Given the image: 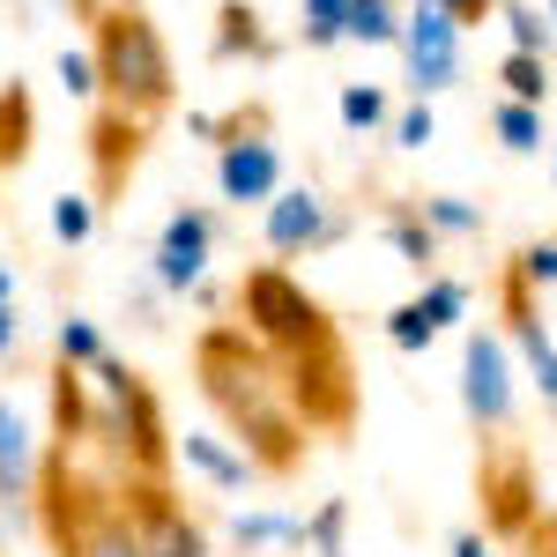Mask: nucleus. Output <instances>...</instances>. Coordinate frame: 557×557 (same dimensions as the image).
Returning a JSON list of instances; mask_svg holds the SVG:
<instances>
[{
  "instance_id": "1",
  "label": "nucleus",
  "mask_w": 557,
  "mask_h": 557,
  "mask_svg": "<svg viewBox=\"0 0 557 557\" xmlns=\"http://www.w3.org/2000/svg\"><path fill=\"white\" fill-rule=\"evenodd\" d=\"M194 380H201V401L223 417V431L238 438V454H253L260 475H290L305 461L312 424L298 417V394L253 327H231V320L201 327L194 335Z\"/></svg>"
},
{
  "instance_id": "2",
  "label": "nucleus",
  "mask_w": 557,
  "mask_h": 557,
  "mask_svg": "<svg viewBox=\"0 0 557 557\" xmlns=\"http://www.w3.org/2000/svg\"><path fill=\"white\" fill-rule=\"evenodd\" d=\"M238 312H246V327H253L260 343L275 349V364H283V380L298 394V417L312 431H343L357 417V380H349V349L335 335V320H327V305L305 290L290 268H253L246 283H238Z\"/></svg>"
},
{
  "instance_id": "3",
  "label": "nucleus",
  "mask_w": 557,
  "mask_h": 557,
  "mask_svg": "<svg viewBox=\"0 0 557 557\" xmlns=\"http://www.w3.org/2000/svg\"><path fill=\"white\" fill-rule=\"evenodd\" d=\"M89 15V52H97V75H104V104L127 112L134 127H157L178 97L172 75V45L149 23L141 0H75Z\"/></svg>"
},
{
  "instance_id": "4",
  "label": "nucleus",
  "mask_w": 557,
  "mask_h": 557,
  "mask_svg": "<svg viewBox=\"0 0 557 557\" xmlns=\"http://www.w3.org/2000/svg\"><path fill=\"white\" fill-rule=\"evenodd\" d=\"M89 380H97V394H104L97 438H112V454L127 461V475H164L172 469V431H164V409H157L149 380H141L134 364H120V357H104Z\"/></svg>"
},
{
  "instance_id": "5",
  "label": "nucleus",
  "mask_w": 557,
  "mask_h": 557,
  "mask_svg": "<svg viewBox=\"0 0 557 557\" xmlns=\"http://www.w3.org/2000/svg\"><path fill=\"white\" fill-rule=\"evenodd\" d=\"M215 194L238 209H268L283 194V149L268 141V112H231L215 120Z\"/></svg>"
},
{
  "instance_id": "6",
  "label": "nucleus",
  "mask_w": 557,
  "mask_h": 557,
  "mask_svg": "<svg viewBox=\"0 0 557 557\" xmlns=\"http://www.w3.org/2000/svg\"><path fill=\"white\" fill-rule=\"evenodd\" d=\"M260 238H268V253L275 260H305V253H327V246H343L349 238V215L327 201V194H312V186H283L268 215H260Z\"/></svg>"
},
{
  "instance_id": "7",
  "label": "nucleus",
  "mask_w": 557,
  "mask_h": 557,
  "mask_svg": "<svg viewBox=\"0 0 557 557\" xmlns=\"http://www.w3.org/2000/svg\"><path fill=\"white\" fill-rule=\"evenodd\" d=\"M461 409L475 431L513 424V349L498 327H469V343H461Z\"/></svg>"
},
{
  "instance_id": "8",
  "label": "nucleus",
  "mask_w": 557,
  "mask_h": 557,
  "mask_svg": "<svg viewBox=\"0 0 557 557\" xmlns=\"http://www.w3.org/2000/svg\"><path fill=\"white\" fill-rule=\"evenodd\" d=\"M120 491H127V513L149 557H209V528L178 506V491L164 475H120Z\"/></svg>"
},
{
  "instance_id": "9",
  "label": "nucleus",
  "mask_w": 557,
  "mask_h": 557,
  "mask_svg": "<svg viewBox=\"0 0 557 557\" xmlns=\"http://www.w3.org/2000/svg\"><path fill=\"white\" fill-rule=\"evenodd\" d=\"M401 67H409V89H417V97H438V89L461 83V23H454L446 0H417V8H409Z\"/></svg>"
},
{
  "instance_id": "10",
  "label": "nucleus",
  "mask_w": 557,
  "mask_h": 557,
  "mask_svg": "<svg viewBox=\"0 0 557 557\" xmlns=\"http://www.w3.org/2000/svg\"><path fill=\"white\" fill-rule=\"evenodd\" d=\"M498 298H506V335H513L528 380L543 386V401H557V343H550V327H543V305H535V283L520 275V260H506Z\"/></svg>"
},
{
  "instance_id": "11",
  "label": "nucleus",
  "mask_w": 557,
  "mask_h": 557,
  "mask_svg": "<svg viewBox=\"0 0 557 557\" xmlns=\"http://www.w3.org/2000/svg\"><path fill=\"white\" fill-rule=\"evenodd\" d=\"M215 246V209H172L164 215V238H157V283L164 290H194Z\"/></svg>"
},
{
  "instance_id": "12",
  "label": "nucleus",
  "mask_w": 557,
  "mask_h": 557,
  "mask_svg": "<svg viewBox=\"0 0 557 557\" xmlns=\"http://www.w3.org/2000/svg\"><path fill=\"white\" fill-rule=\"evenodd\" d=\"M38 483H45V461L30 446V424L0 394V506H38Z\"/></svg>"
},
{
  "instance_id": "13",
  "label": "nucleus",
  "mask_w": 557,
  "mask_h": 557,
  "mask_svg": "<svg viewBox=\"0 0 557 557\" xmlns=\"http://www.w3.org/2000/svg\"><path fill=\"white\" fill-rule=\"evenodd\" d=\"M141 134L149 127H134L127 112H97V127H89V157H97V201H112V194H127V178H134V157H141Z\"/></svg>"
},
{
  "instance_id": "14",
  "label": "nucleus",
  "mask_w": 557,
  "mask_h": 557,
  "mask_svg": "<svg viewBox=\"0 0 557 557\" xmlns=\"http://www.w3.org/2000/svg\"><path fill=\"white\" fill-rule=\"evenodd\" d=\"M483 498H491V528H498V535H528V528H535V506H528V498H535V483H528V461H520V454H498V461H483Z\"/></svg>"
},
{
  "instance_id": "15",
  "label": "nucleus",
  "mask_w": 557,
  "mask_h": 557,
  "mask_svg": "<svg viewBox=\"0 0 557 557\" xmlns=\"http://www.w3.org/2000/svg\"><path fill=\"white\" fill-rule=\"evenodd\" d=\"M178 461L201 475V483H215V491H246V483L260 475L253 454H231L215 431H186V438H178Z\"/></svg>"
},
{
  "instance_id": "16",
  "label": "nucleus",
  "mask_w": 557,
  "mask_h": 557,
  "mask_svg": "<svg viewBox=\"0 0 557 557\" xmlns=\"http://www.w3.org/2000/svg\"><path fill=\"white\" fill-rule=\"evenodd\" d=\"M380 231H386V246L409 260L417 275H431V260H438V231L424 223V209H417V201H394V209L380 215Z\"/></svg>"
},
{
  "instance_id": "17",
  "label": "nucleus",
  "mask_w": 557,
  "mask_h": 557,
  "mask_svg": "<svg viewBox=\"0 0 557 557\" xmlns=\"http://www.w3.org/2000/svg\"><path fill=\"white\" fill-rule=\"evenodd\" d=\"M238 52H253V60L275 52L268 30H260V8H253V0H223V8H215V60H238Z\"/></svg>"
},
{
  "instance_id": "18",
  "label": "nucleus",
  "mask_w": 557,
  "mask_h": 557,
  "mask_svg": "<svg viewBox=\"0 0 557 557\" xmlns=\"http://www.w3.org/2000/svg\"><path fill=\"white\" fill-rule=\"evenodd\" d=\"M491 134L513 149V157H535L550 134H543V104H513V97H498L491 104Z\"/></svg>"
},
{
  "instance_id": "19",
  "label": "nucleus",
  "mask_w": 557,
  "mask_h": 557,
  "mask_svg": "<svg viewBox=\"0 0 557 557\" xmlns=\"http://www.w3.org/2000/svg\"><path fill=\"white\" fill-rule=\"evenodd\" d=\"M498 83H506L513 104H550V52H506Z\"/></svg>"
},
{
  "instance_id": "20",
  "label": "nucleus",
  "mask_w": 557,
  "mask_h": 557,
  "mask_svg": "<svg viewBox=\"0 0 557 557\" xmlns=\"http://www.w3.org/2000/svg\"><path fill=\"white\" fill-rule=\"evenodd\" d=\"M335 112H343V127H349V134H380V127H394V104H386V89H380V83H343Z\"/></svg>"
},
{
  "instance_id": "21",
  "label": "nucleus",
  "mask_w": 557,
  "mask_h": 557,
  "mask_svg": "<svg viewBox=\"0 0 557 557\" xmlns=\"http://www.w3.org/2000/svg\"><path fill=\"white\" fill-rule=\"evenodd\" d=\"M52 357H60V364H75V372H97L112 349H104V335H97V320L67 312V320H60V335H52Z\"/></svg>"
},
{
  "instance_id": "22",
  "label": "nucleus",
  "mask_w": 557,
  "mask_h": 557,
  "mask_svg": "<svg viewBox=\"0 0 557 557\" xmlns=\"http://www.w3.org/2000/svg\"><path fill=\"white\" fill-rule=\"evenodd\" d=\"M401 30H409V15L394 0H349V38L357 45H401Z\"/></svg>"
},
{
  "instance_id": "23",
  "label": "nucleus",
  "mask_w": 557,
  "mask_h": 557,
  "mask_svg": "<svg viewBox=\"0 0 557 557\" xmlns=\"http://www.w3.org/2000/svg\"><path fill=\"white\" fill-rule=\"evenodd\" d=\"M438 335H446V327H438V320L424 312V298H401L394 312H386V343H394V349H409V357H417V349H431Z\"/></svg>"
},
{
  "instance_id": "24",
  "label": "nucleus",
  "mask_w": 557,
  "mask_h": 557,
  "mask_svg": "<svg viewBox=\"0 0 557 557\" xmlns=\"http://www.w3.org/2000/svg\"><path fill=\"white\" fill-rule=\"evenodd\" d=\"M417 209H424V223L438 231V238H475V231H483V209L461 201V194H424Z\"/></svg>"
},
{
  "instance_id": "25",
  "label": "nucleus",
  "mask_w": 557,
  "mask_h": 557,
  "mask_svg": "<svg viewBox=\"0 0 557 557\" xmlns=\"http://www.w3.org/2000/svg\"><path fill=\"white\" fill-rule=\"evenodd\" d=\"M52 238L60 246H89L97 238V194H60L52 201Z\"/></svg>"
},
{
  "instance_id": "26",
  "label": "nucleus",
  "mask_w": 557,
  "mask_h": 557,
  "mask_svg": "<svg viewBox=\"0 0 557 557\" xmlns=\"http://www.w3.org/2000/svg\"><path fill=\"white\" fill-rule=\"evenodd\" d=\"M231 535H238L246 550H268V543H305V520H290V513H238Z\"/></svg>"
},
{
  "instance_id": "27",
  "label": "nucleus",
  "mask_w": 557,
  "mask_h": 557,
  "mask_svg": "<svg viewBox=\"0 0 557 557\" xmlns=\"http://www.w3.org/2000/svg\"><path fill=\"white\" fill-rule=\"evenodd\" d=\"M305 543H312V557H349L343 543H349V506L343 498H327L320 513L305 520Z\"/></svg>"
},
{
  "instance_id": "28",
  "label": "nucleus",
  "mask_w": 557,
  "mask_h": 557,
  "mask_svg": "<svg viewBox=\"0 0 557 557\" xmlns=\"http://www.w3.org/2000/svg\"><path fill=\"white\" fill-rule=\"evenodd\" d=\"M343 38H349V0H305V45L327 52Z\"/></svg>"
},
{
  "instance_id": "29",
  "label": "nucleus",
  "mask_w": 557,
  "mask_h": 557,
  "mask_svg": "<svg viewBox=\"0 0 557 557\" xmlns=\"http://www.w3.org/2000/svg\"><path fill=\"white\" fill-rule=\"evenodd\" d=\"M498 23L513 30V52H550V15H543V8L506 0V8H498Z\"/></svg>"
},
{
  "instance_id": "30",
  "label": "nucleus",
  "mask_w": 557,
  "mask_h": 557,
  "mask_svg": "<svg viewBox=\"0 0 557 557\" xmlns=\"http://www.w3.org/2000/svg\"><path fill=\"white\" fill-rule=\"evenodd\" d=\"M52 75H60V89H67V97H104V75H97V52H89V45H75V52H60V60H52Z\"/></svg>"
},
{
  "instance_id": "31",
  "label": "nucleus",
  "mask_w": 557,
  "mask_h": 557,
  "mask_svg": "<svg viewBox=\"0 0 557 557\" xmlns=\"http://www.w3.org/2000/svg\"><path fill=\"white\" fill-rule=\"evenodd\" d=\"M417 298H424V312L438 320V327H454V320L469 312V283H461V275H424Z\"/></svg>"
},
{
  "instance_id": "32",
  "label": "nucleus",
  "mask_w": 557,
  "mask_h": 557,
  "mask_svg": "<svg viewBox=\"0 0 557 557\" xmlns=\"http://www.w3.org/2000/svg\"><path fill=\"white\" fill-rule=\"evenodd\" d=\"M394 149H424L431 134H438V120H431V97H417V104H409V112H394Z\"/></svg>"
},
{
  "instance_id": "33",
  "label": "nucleus",
  "mask_w": 557,
  "mask_h": 557,
  "mask_svg": "<svg viewBox=\"0 0 557 557\" xmlns=\"http://www.w3.org/2000/svg\"><path fill=\"white\" fill-rule=\"evenodd\" d=\"M520 275L535 283V290H557V238H535V246H520Z\"/></svg>"
},
{
  "instance_id": "34",
  "label": "nucleus",
  "mask_w": 557,
  "mask_h": 557,
  "mask_svg": "<svg viewBox=\"0 0 557 557\" xmlns=\"http://www.w3.org/2000/svg\"><path fill=\"white\" fill-rule=\"evenodd\" d=\"M520 550H528V557H557V513H543V520H535V528L520 535Z\"/></svg>"
},
{
  "instance_id": "35",
  "label": "nucleus",
  "mask_w": 557,
  "mask_h": 557,
  "mask_svg": "<svg viewBox=\"0 0 557 557\" xmlns=\"http://www.w3.org/2000/svg\"><path fill=\"white\" fill-rule=\"evenodd\" d=\"M446 8H454V23H461V30H475V23H491L506 0H446Z\"/></svg>"
},
{
  "instance_id": "36",
  "label": "nucleus",
  "mask_w": 557,
  "mask_h": 557,
  "mask_svg": "<svg viewBox=\"0 0 557 557\" xmlns=\"http://www.w3.org/2000/svg\"><path fill=\"white\" fill-rule=\"evenodd\" d=\"M454 557H491V543H483L475 528H461V535H454Z\"/></svg>"
},
{
  "instance_id": "37",
  "label": "nucleus",
  "mask_w": 557,
  "mask_h": 557,
  "mask_svg": "<svg viewBox=\"0 0 557 557\" xmlns=\"http://www.w3.org/2000/svg\"><path fill=\"white\" fill-rule=\"evenodd\" d=\"M15 349V305H0V357Z\"/></svg>"
},
{
  "instance_id": "38",
  "label": "nucleus",
  "mask_w": 557,
  "mask_h": 557,
  "mask_svg": "<svg viewBox=\"0 0 557 557\" xmlns=\"http://www.w3.org/2000/svg\"><path fill=\"white\" fill-rule=\"evenodd\" d=\"M0 305H15V283H8V275H0Z\"/></svg>"
},
{
  "instance_id": "39",
  "label": "nucleus",
  "mask_w": 557,
  "mask_h": 557,
  "mask_svg": "<svg viewBox=\"0 0 557 557\" xmlns=\"http://www.w3.org/2000/svg\"><path fill=\"white\" fill-rule=\"evenodd\" d=\"M543 15H550V30H557V0H550V8H543Z\"/></svg>"
},
{
  "instance_id": "40",
  "label": "nucleus",
  "mask_w": 557,
  "mask_h": 557,
  "mask_svg": "<svg viewBox=\"0 0 557 557\" xmlns=\"http://www.w3.org/2000/svg\"><path fill=\"white\" fill-rule=\"evenodd\" d=\"M550 172H557V157H550Z\"/></svg>"
}]
</instances>
